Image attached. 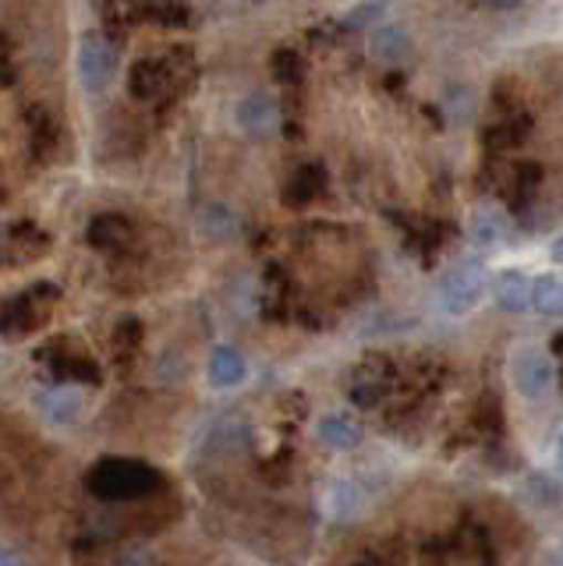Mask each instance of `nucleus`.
Here are the masks:
<instances>
[{
	"label": "nucleus",
	"mask_w": 563,
	"mask_h": 566,
	"mask_svg": "<svg viewBox=\"0 0 563 566\" xmlns=\"http://www.w3.org/2000/svg\"><path fill=\"white\" fill-rule=\"evenodd\" d=\"M164 485V474L149 468V464H138V460H107V464H96L90 471V489L103 500H143V495L156 492Z\"/></svg>",
	"instance_id": "nucleus-1"
},
{
	"label": "nucleus",
	"mask_w": 563,
	"mask_h": 566,
	"mask_svg": "<svg viewBox=\"0 0 563 566\" xmlns=\"http://www.w3.org/2000/svg\"><path fill=\"white\" fill-rule=\"evenodd\" d=\"M486 297V270L479 262H461L439 280V308L447 315H468L482 305Z\"/></svg>",
	"instance_id": "nucleus-2"
},
{
	"label": "nucleus",
	"mask_w": 563,
	"mask_h": 566,
	"mask_svg": "<svg viewBox=\"0 0 563 566\" xmlns=\"http://www.w3.org/2000/svg\"><path fill=\"white\" fill-rule=\"evenodd\" d=\"M75 67H79L82 88L103 93V88H111V82L117 78V53L103 35H85L75 53Z\"/></svg>",
	"instance_id": "nucleus-3"
},
{
	"label": "nucleus",
	"mask_w": 563,
	"mask_h": 566,
	"mask_svg": "<svg viewBox=\"0 0 563 566\" xmlns=\"http://www.w3.org/2000/svg\"><path fill=\"white\" fill-rule=\"evenodd\" d=\"M510 371H514V382L528 400H542L556 379L550 354H542L539 347H521L514 354V361H510Z\"/></svg>",
	"instance_id": "nucleus-4"
},
{
	"label": "nucleus",
	"mask_w": 563,
	"mask_h": 566,
	"mask_svg": "<svg viewBox=\"0 0 563 566\" xmlns=\"http://www.w3.org/2000/svg\"><path fill=\"white\" fill-rule=\"evenodd\" d=\"M234 120L244 135L252 138H267L273 128H277V106L267 93H249L241 96L238 106H234Z\"/></svg>",
	"instance_id": "nucleus-5"
},
{
	"label": "nucleus",
	"mask_w": 563,
	"mask_h": 566,
	"mask_svg": "<svg viewBox=\"0 0 563 566\" xmlns=\"http://www.w3.org/2000/svg\"><path fill=\"white\" fill-rule=\"evenodd\" d=\"M82 394L72 386H54L46 389V394H40V411L50 424H58V429H67V424H75L82 418Z\"/></svg>",
	"instance_id": "nucleus-6"
},
{
	"label": "nucleus",
	"mask_w": 563,
	"mask_h": 566,
	"mask_svg": "<svg viewBox=\"0 0 563 566\" xmlns=\"http://www.w3.org/2000/svg\"><path fill=\"white\" fill-rule=\"evenodd\" d=\"M178 78H181V71L170 67L167 61H146V64L135 67L132 85H135V93L143 99H156L160 93H167V88L178 85Z\"/></svg>",
	"instance_id": "nucleus-7"
},
{
	"label": "nucleus",
	"mask_w": 563,
	"mask_h": 566,
	"mask_svg": "<svg viewBox=\"0 0 563 566\" xmlns=\"http://www.w3.org/2000/svg\"><path fill=\"white\" fill-rule=\"evenodd\" d=\"M368 53H373L376 61H386V64L408 61V53H411L408 29H404V25H379L373 32V40H368Z\"/></svg>",
	"instance_id": "nucleus-8"
},
{
	"label": "nucleus",
	"mask_w": 563,
	"mask_h": 566,
	"mask_svg": "<svg viewBox=\"0 0 563 566\" xmlns=\"http://www.w3.org/2000/svg\"><path fill=\"white\" fill-rule=\"evenodd\" d=\"M492 294H497V305L503 312H524L528 305H532V280H528L524 273L518 270H507L497 276V287H492Z\"/></svg>",
	"instance_id": "nucleus-9"
},
{
	"label": "nucleus",
	"mask_w": 563,
	"mask_h": 566,
	"mask_svg": "<svg viewBox=\"0 0 563 566\" xmlns=\"http://www.w3.org/2000/svg\"><path fill=\"white\" fill-rule=\"evenodd\" d=\"M365 503V492L358 489V482H351V478H341V482H333L323 495V506L330 517H337V521H347V517H355V513L362 510Z\"/></svg>",
	"instance_id": "nucleus-10"
},
{
	"label": "nucleus",
	"mask_w": 563,
	"mask_h": 566,
	"mask_svg": "<svg viewBox=\"0 0 563 566\" xmlns=\"http://www.w3.org/2000/svg\"><path fill=\"white\" fill-rule=\"evenodd\" d=\"M209 382L217 389H231L244 382V358L234 347H217L209 354Z\"/></svg>",
	"instance_id": "nucleus-11"
},
{
	"label": "nucleus",
	"mask_w": 563,
	"mask_h": 566,
	"mask_svg": "<svg viewBox=\"0 0 563 566\" xmlns=\"http://www.w3.org/2000/svg\"><path fill=\"white\" fill-rule=\"evenodd\" d=\"M315 432H320L323 447H330V450H355L358 442H362L358 421H351L347 415H326Z\"/></svg>",
	"instance_id": "nucleus-12"
},
{
	"label": "nucleus",
	"mask_w": 563,
	"mask_h": 566,
	"mask_svg": "<svg viewBox=\"0 0 563 566\" xmlns=\"http://www.w3.org/2000/svg\"><path fill=\"white\" fill-rule=\"evenodd\" d=\"M532 305L545 318H563V280L553 273L532 280Z\"/></svg>",
	"instance_id": "nucleus-13"
},
{
	"label": "nucleus",
	"mask_w": 563,
	"mask_h": 566,
	"mask_svg": "<svg viewBox=\"0 0 563 566\" xmlns=\"http://www.w3.org/2000/svg\"><path fill=\"white\" fill-rule=\"evenodd\" d=\"M507 238V220L500 217L497 209H475V217H471V241L479 244V248H492V244H503Z\"/></svg>",
	"instance_id": "nucleus-14"
},
{
	"label": "nucleus",
	"mask_w": 563,
	"mask_h": 566,
	"mask_svg": "<svg viewBox=\"0 0 563 566\" xmlns=\"http://www.w3.org/2000/svg\"><path fill=\"white\" fill-rule=\"evenodd\" d=\"M244 442H249V429H244V421L238 418H220L213 424V432H209V447H213L217 453H238Z\"/></svg>",
	"instance_id": "nucleus-15"
},
{
	"label": "nucleus",
	"mask_w": 563,
	"mask_h": 566,
	"mask_svg": "<svg viewBox=\"0 0 563 566\" xmlns=\"http://www.w3.org/2000/svg\"><path fill=\"white\" fill-rule=\"evenodd\" d=\"M199 227L206 230L209 238H234L238 234V217H234V209H227L223 202H213V206L202 209Z\"/></svg>",
	"instance_id": "nucleus-16"
},
{
	"label": "nucleus",
	"mask_w": 563,
	"mask_h": 566,
	"mask_svg": "<svg viewBox=\"0 0 563 566\" xmlns=\"http://www.w3.org/2000/svg\"><path fill=\"white\" fill-rule=\"evenodd\" d=\"M128 238H132V230H128V223L121 220V217H103L96 223V230H93V241L100 248H121Z\"/></svg>",
	"instance_id": "nucleus-17"
},
{
	"label": "nucleus",
	"mask_w": 563,
	"mask_h": 566,
	"mask_svg": "<svg viewBox=\"0 0 563 566\" xmlns=\"http://www.w3.org/2000/svg\"><path fill=\"white\" fill-rule=\"evenodd\" d=\"M386 0H365V4H358L355 11H351L347 18H344V25L347 29H368V25H376L379 18L386 14Z\"/></svg>",
	"instance_id": "nucleus-18"
},
{
	"label": "nucleus",
	"mask_w": 563,
	"mask_h": 566,
	"mask_svg": "<svg viewBox=\"0 0 563 566\" xmlns=\"http://www.w3.org/2000/svg\"><path fill=\"white\" fill-rule=\"evenodd\" d=\"M444 106H447L450 120H457V124H465V120L475 117V96L468 93V88H450Z\"/></svg>",
	"instance_id": "nucleus-19"
},
{
	"label": "nucleus",
	"mask_w": 563,
	"mask_h": 566,
	"mask_svg": "<svg viewBox=\"0 0 563 566\" xmlns=\"http://www.w3.org/2000/svg\"><path fill=\"white\" fill-rule=\"evenodd\" d=\"M160 376H164V379H170V382H174V379H178V376H181V361H178V358H174V354H170V358H167V361L160 365Z\"/></svg>",
	"instance_id": "nucleus-20"
},
{
	"label": "nucleus",
	"mask_w": 563,
	"mask_h": 566,
	"mask_svg": "<svg viewBox=\"0 0 563 566\" xmlns=\"http://www.w3.org/2000/svg\"><path fill=\"white\" fill-rule=\"evenodd\" d=\"M482 4H489V8H497V11H510V8H518L521 0H482Z\"/></svg>",
	"instance_id": "nucleus-21"
},
{
	"label": "nucleus",
	"mask_w": 563,
	"mask_h": 566,
	"mask_svg": "<svg viewBox=\"0 0 563 566\" xmlns=\"http://www.w3.org/2000/svg\"><path fill=\"white\" fill-rule=\"evenodd\" d=\"M550 252H553V259H556V262H563V234H560V238L553 241V248H550Z\"/></svg>",
	"instance_id": "nucleus-22"
},
{
	"label": "nucleus",
	"mask_w": 563,
	"mask_h": 566,
	"mask_svg": "<svg viewBox=\"0 0 563 566\" xmlns=\"http://www.w3.org/2000/svg\"><path fill=\"white\" fill-rule=\"evenodd\" d=\"M550 559H553V563H563V545L553 548V556H550Z\"/></svg>",
	"instance_id": "nucleus-23"
},
{
	"label": "nucleus",
	"mask_w": 563,
	"mask_h": 566,
	"mask_svg": "<svg viewBox=\"0 0 563 566\" xmlns=\"http://www.w3.org/2000/svg\"><path fill=\"white\" fill-rule=\"evenodd\" d=\"M556 460H560V471H563V436H560V442H556Z\"/></svg>",
	"instance_id": "nucleus-24"
}]
</instances>
